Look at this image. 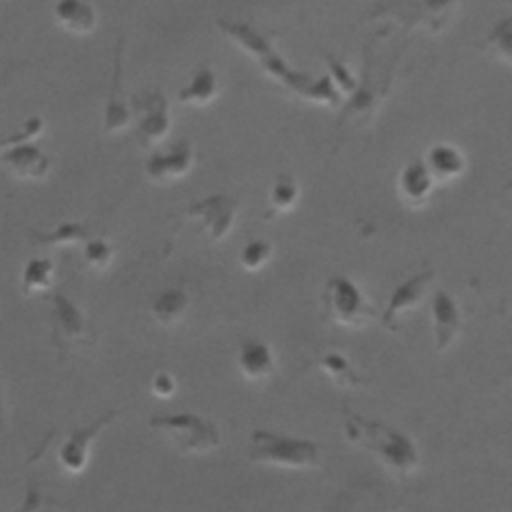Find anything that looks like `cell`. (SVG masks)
Here are the masks:
<instances>
[{
    "mask_svg": "<svg viewBox=\"0 0 512 512\" xmlns=\"http://www.w3.org/2000/svg\"><path fill=\"white\" fill-rule=\"evenodd\" d=\"M424 164L436 184H452L468 170V160L462 148L454 142H434L424 152Z\"/></svg>",
    "mask_w": 512,
    "mask_h": 512,
    "instance_id": "18",
    "label": "cell"
},
{
    "mask_svg": "<svg viewBox=\"0 0 512 512\" xmlns=\"http://www.w3.org/2000/svg\"><path fill=\"white\" fill-rule=\"evenodd\" d=\"M0 164L18 180H44L50 174L52 158L34 142H20L0 152Z\"/></svg>",
    "mask_w": 512,
    "mask_h": 512,
    "instance_id": "15",
    "label": "cell"
},
{
    "mask_svg": "<svg viewBox=\"0 0 512 512\" xmlns=\"http://www.w3.org/2000/svg\"><path fill=\"white\" fill-rule=\"evenodd\" d=\"M302 196L298 180L290 174H278L268 188V212L266 218L282 216L296 210Z\"/></svg>",
    "mask_w": 512,
    "mask_h": 512,
    "instance_id": "24",
    "label": "cell"
},
{
    "mask_svg": "<svg viewBox=\"0 0 512 512\" xmlns=\"http://www.w3.org/2000/svg\"><path fill=\"white\" fill-rule=\"evenodd\" d=\"M196 164V150L192 142L178 140L168 148H154L144 160V176L152 184H172L186 178Z\"/></svg>",
    "mask_w": 512,
    "mask_h": 512,
    "instance_id": "10",
    "label": "cell"
},
{
    "mask_svg": "<svg viewBox=\"0 0 512 512\" xmlns=\"http://www.w3.org/2000/svg\"><path fill=\"white\" fill-rule=\"evenodd\" d=\"M326 62H328V76H330V80H332V84L336 86V90L340 92V96L344 98H348L354 90H356V86H358V78L354 76V72L346 66V64H342L340 60H336V58H332V56H326Z\"/></svg>",
    "mask_w": 512,
    "mask_h": 512,
    "instance_id": "31",
    "label": "cell"
},
{
    "mask_svg": "<svg viewBox=\"0 0 512 512\" xmlns=\"http://www.w3.org/2000/svg\"><path fill=\"white\" fill-rule=\"evenodd\" d=\"M216 28L234 46H238V50L246 54L268 80L284 88L288 94L308 104L330 110H338L342 106V96L328 74L312 76L304 70L294 68L286 60V56L276 48L272 38L256 26L242 20L218 18Z\"/></svg>",
    "mask_w": 512,
    "mask_h": 512,
    "instance_id": "1",
    "label": "cell"
},
{
    "mask_svg": "<svg viewBox=\"0 0 512 512\" xmlns=\"http://www.w3.org/2000/svg\"><path fill=\"white\" fill-rule=\"evenodd\" d=\"M430 318L434 350L442 354L454 344L462 328V312L458 300L448 290L436 288L430 298Z\"/></svg>",
    "mask_w": 512,
    "mask_h": 512,
    "instance_id": "14",
    "label": "cell"
},
{
    "mask_svg": "<svg viewBox=\"0 0 512 512\" xmlns=\"http://www.w3.org/2000/svg\"><path fill=\"white\" fill-rule=\"evenodd\" d=\"M458 0H380L374 14L394 18L406 28L438 34L448 28Z\"/></svg>",
    "mask_w": 512,
    "mask_h": 512,
    "instance_id": "6",
    "label": "cell"
},
{
    "mask_svg": "<svg viewBox=\"0 0 512 512\" xmlns=\"http://www.w3.org/2000/svg\"><path fill=\"white\" fill-rule=\"evenodd\" d=\"M248 460L252 464L290 470L320 466V446L310 438L256 428L248 438Z\"/></svg>",
    "mask_w": 512,
    "mask_h": 512,
    "instance_id": "3",
    "label": "cell"
},
{
    "mask_svg": "<svg viewBox=\"0 0 512 512\" xmlns=\"http://www.w3.org/2000/svg\"><path fill=\"white\" fill-rule=\"evenodd\" d=\"M150 392L160 400H170L178 392V380L168 370H158L150 380Z\"/></svg>",
    "mask_w": 512,
    "mask_h": 512,
    "instance_id": "32",
    "label": "cell"
},
{
    "mask_svg": "<svg viewBox=\"0 0 512 512\" xmlns=\"http://www.w3.org/2000/svg\"><path fill=\"white\" fill-rule=\"evenodd\" d=\"M344 436L350 444L372 452L388 470L404 478L418 470L420 452L414 440L398 428L342 408Z\"/></svg>",
    "mask_w": 512,
    "mask_h": 512,
    "instance_id": "2",
    "label": "cell"
},
{
    "mask_svg": "<svg viewBox=\"0 0 512 512\" xmlns=\"http://www.w3.org/2000/svg\"><path fill=\"white\" fill-rule=\"evenodd\" d=\"M36 242L42 246H52V248H62V246H72V244H84L88 236V228L82 222H60L56 224L50 232H36Z\"/></svg>",
    "mask_w": 512,
    "mask_h": 512,
    "instance_id": "27",
    "label": "cell"
},
{
    "mask_svg": "<svg viewBox=\"0 0 512 512\" xmlns=\"http://www.w3.org/2000/svg\"><path fill=\"white\" fill-rule=\"evenodd\" d=\"M148 428L158 432L180 454H206L220 446L222 436L218 426L196 412L158 414L148 420Z\"/></svg>",
    "mask_w": 512,
    "mask_h": 512,
    "instance_id": "4",
    "label": "cell"
},
{
    "mask_svg": "<svg viewBox=\"0 0 512 512\" xmlns=\"http://www.w3.org/2000/svg\"><path fill=\"white\" fill-rule=\"evenodd\" d=\"M190 308V294L182 286H170L158 292L150 304V316L156 324L164 328H172L186 318Z\"/></svg>",
    "mask_w": 512,
    "mask_h": 512,
    "instance_id": "22",
    "label": "cell"
},
{
    "mask_svg": "<svg viewBox=\"0 0 512 512\" xmlns=\"http://www.w3.org/2000/svg\"><path fill=\"white\" fill-rule=\"evenodd\" d=\"M116 256V248L114 244L104 238V236H96V238H88L82 244V258L84 264L94 270V272H104L110 268V264L114 262Z\"/></svg>",
    "mask_w": 512,
    "mask_h": 512,
    "instance_id": "28",
    "label": "cell"
},
{
    "mask_svg": "<svg viewBox=\"0 0 512 512\" xmlns=\"http://www.w3.org/2000/svg\"><path fill=\"white\" fill-rule=\"evenodd\" d=\"M484 46L490 56L512 68V14L502 16L490 26Z\"/></svg>",
    "mask_w": 512,
    "mask_h": 512,
    "instance_id": "26",
    "label": "cell"
},
{
    "mask_svg": "<svg viewBox=\"0 0 512 512\" xmlns=\"http://www.w3.org/2000/svg\"><path fill=\"white\" fill-rule=\"evenodd\" d=\"M56 284V262L50 256H32L20 272V290L24 296L52 292Z\"/></svg>",
    "mask_w": 512,
    "mask_h": 512,
    "instance_id": "23",
    "label": "cell"
},
{
    "mask_svg": "<svg viewBox=\"0 0 512 512\" xmlns=\"http://www.w3.org/2000/svg\"><path fill=\"white\" fill-rule=\"evenodd\" d=\"M136 126L134 136L142 148H158L172 130V110L170 100L160 88H150L138 98H134Z\"/></svg>",
    "mask_w": 512,
    "mask_h": 512,
    "instance_id": "8",
    "label": "cell"
},
{
    "mask_svg": "<svg viewBox=\"0 0 512 512\" xmlns=\"http://www.w3.org/2000/svg\"><path fill=\"white\" fill-rule=\"evenodd\" d=\"M44 128H46V122H44L42 116L34 114L30 118H26V122L20 126V130L0 138V152H4L8 146L20 144V142H34V140H38L44 134Z\"/></svg>",
    "mask_w": 512,
    "mask_h": 512,
    "instance_id": "30",
    "label": "cell"
},
{
    "mask_svg": "<svg viewBox=\"0 0 512 512\" xmlns=\"http://www.w3.org/2000/svg\"><path fill=\"white\" fill-rule=\"evenodd\" d=\"M238 214H240L238 198L226 192H214L204 198H198L190 202L184 210L186 220L196 222L202 234L212 244H220L232 234Z\"/></svg>",
    "mask_w": 512,
    "mask_h": 512,
    "instance_id": "7",
    "label": "cell"
},
{
    "mask_svg": "<svg viewBox=\"0 0 512 512\" xmlns=\"http://www.w3.org/2000/svg\"><path fill=\"white\" fill-rule=\"evenodd\" d=\"M124 38H118V44L114 48V56H112V74H110V90H108V98L104 104V114H102V128L108 136H116L122 134L126 128H130L132 120H134V112L132 106L128 102L126 90H124V64H122V56H124Z\"/></svg>",
    "mask_w": 512,
    "mask_h": 512,
    "instance_id": "11",
    "label": "cell"
},
{
    "mask_svg": "<svg viewBox=\"0 0 512 512\" xmlns=\"http://www.w3.org/2000/svg\"><path fill=\"white\" fill-rule=\"evenodd\" d=\"M318 368L336 384L342 388H354L362 384V376L356 372L352 362L346 354L338 350H328L316 360Z\"/></svg>",
    "mask_w": 512,
    "mask_h": 512,
    "instance_id": "25",
    "label": "cell"
},
{
    "mask_svg": "<svg viewBox=\"0 0 512 512\" xmlns=\"http://www.w3.org/2000/svg\"><path fill=\"white\" fill-rule=\"evenodd\" d=\"M50 330L60 350H74L94 342L82 308L64 292L50 294Z\"/></svg>",
    "mask_w": 512,
    "mask_h": 512,
    "instance_id": "9",
    "label": "cell"
},
{
    "mask_svg": "<svg viewBox=\"0 0 512 512\" xmlns=\"http://www.w3.org/2000/svg\"><path fill=\"white\" fill-rule=\"evenodd\" d=\"M116 418V410L106 412L104 416H100L98 420H94L88 426L82 428H74L72 432H68L66 440L62 442V446L58 448V464L68 472V474H82L92 458V446L96 442V438L100 436V432Z\"/></svg>",
    "mask_w": 512,
    "mask_h": 512,
    "instance_id": "12",
    "label": "cell"
},
{
    "mask_svg": "<svg viewBox=\"0 0 512 512\" xmlns=\"http://www.w3.org/2000/svg\"><path fill=\"white\" fill-rule=\"evenodd\" d=\"M272 254H274V244L270 240L252 238L240 248L238 262L246 272H260L272 260Z\"/></svg>",
    "mask_w": 512,
    "mask_h": 512,
    "instance_id": "29",
    "label": "cell"
},
{
    "mask_svg": "<svg viewBox=\"0 0 512 512\" xmlns=\"http://www.w3.org/2000/svg\"><path fill=\"white\" fill-rule=\"evenodd\" d=\"M330 320L344 328H362L374 318V306L362 286L350 276L334 274L326 280L322 294Z\"/></svg>",
    "mask_w": 512,
    "mask_h": 512,
    "instance_id": "5",
    "label": "cell"
},
{
    "mask_svg": "<svg viewBox=\"0 0 512 512\" xmlns=\"http://www.w3.org/2000/svg\"><path fill=\"white\" fill-rule=\"evenodd\" d=\"M218 96H220V78H218V72L208 64L198 66L176 92L178 104L186 108H206Z\"/></svg>",
    "mask_w": 512,
    "mask_h": 512,
    "instance_id": "21",
    "label": "cell"
},
{
    "mask_svg": "<svg viewBox=\"0 0 512 512\" xmlns=\"http://www.w3.org/2000/svg\"><path fill=\"white\" fill-rule=\"evenodd\" d=\"M388 494L374 482H354L340 490L326 512H392Z\"/></svg>",
    "mask_w": 512,
    "mask_h": 512,
    "instance_id": "16",
    "label": "cell"
},
{
    "mask_svg": "<svg viewBox=\"0 0 512 512\" xmlns=\"http://www.w3.org/2000/svg\"><path fill=\"white\" fill-rule=\"evenodd\" d=\"M436 186L438 184L434 182L422 158H414L406 162L396 176V192L402 204L414 210L428 206Z\"/></svg>",
    "mask_w": 512,
    "mask_h": 512,
    "instance_id": "17",
    "label": "cell"
},
{
    "mask_svg": "<svg viewBox=\"0 0 512 512\" xmlns=\"http://www.w3.org/2000/svg\"><path fill=\"white\" fill-rule=\"evenodd\" d=\"M236 364L240 374L250 382H264L276 374V358L268 342L246 338L240 342Z\"/></svg>",
    "mask_w": 512,
    "mask_h": 512,
    "instance_id": "20",
    "label": "cell"
},
{
    "mask_svg": "<svg viewBox=\"0 0 512 512\" xmlns=\"http://www.w3.org/2000/svg\"><path fill=\"white\" fill-rule=\"evenodd\" d=\"M434 282V272L432 270H422L406 280H402L394 292L390 294L386 306H384V312L380 316V324L390 330V332H396L400 326V318L406 314V312H412L420 306V302L426 298L430 286Z\"/></svg>",
    "mask_w": 512,
    "mask_h": 512,
    "instance_id": "13",
    "label": "cell"
},
{
    "mask_svg": "<svg viewBox=\"0 0 512 512\" xmlns=\"http://www.w3.org/2000/svg\"><path fill=\"white\" fill-rule=\"evenodd\" d=\"M506 190H512V176H510L508 182H506Z\"/></svg>",
    "mask_w": 512,
    "mask_h": 512,
    "instance_id": "33",
    "label": "cell"
},
{
    "mask_svg": "<svg viewBox=\"0 0 512 512\" xmlns=\"http://www.w3.org/2000/svg\"><path fill=\"white\" fill-rule=\"evenodd\" d=\"M52 16L72 36H90L100 24V12L92 0H56Z\"/></svg>",
    "mask_w": 512,
    "mask_h": 512,
    "instance_id": "19",
    "label": "cell"
}]
</instances>
